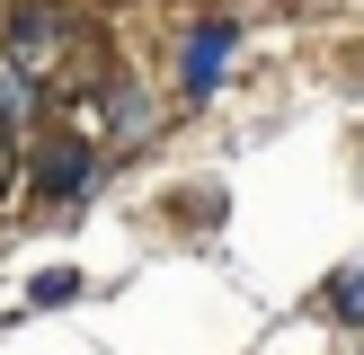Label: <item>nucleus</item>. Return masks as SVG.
<instances>
[{
    "instance_id": "4",
    "label": "nucleus",
    "mask_w": 364,
    "mask_h": 355,
    "mask_svg": "<svg viewBox=\"0 0 364 355\" xmlns=\"http://www.w3.org/2000/svg\"><path fill=\"white\" fill-rule=\"evenodd\" d=\"M320 311H329L338 329H364V258H355V266H338V275L320 284Z\"/></svg>"
},
{
    "instance_id": "1",
    "label": "nucleus",
    "mask_w": 364,
    "mask_h": 355,
    "mask_svg": "<svg viewBox=\"0 0 364 355\" xmlns=\"http://www.w3.org/2000/svg\"><path fill=\"white\" fill-rule=\"evenodd\" d=\"M0 45H9L18 80H53V71H63V53L80 45V18H71L63 0H9V18H0Z\"/></svg>"
},
{
    "instance_id": "3",
    "label": "nucleus",
    "mask_w": 364,
    "mask_h": 355,
    "mask_svg": "<svg viewBox=\"0 0 364 355\" xmlns=\"http://www.w3.org/2000/svg\"><path fill=\"white\" fill-rule=\"evenodd\" d=\"M231 45H240V27H231V18H196V27H187V62H178V89H187V98H213Z\"/></svg>"
},
{
    "instance_id": "2",
    "label": "nucleus",
    "mask_w": 364,
    "mask_h": 355,
    "mask_svg": "<svg viewBox=\"0 0 364 355\" xmlns=\"http://www.w3.org/2000/svg\"><path fill=\"white\" fill-rule=\"evenodd\" d=\"M27 178H36L45 204H80V195L98 187V142H89V133H45L27 151Z\"/></svg>"
},
{
    "instance_id": "5",
    "label": "nucleus",
    "mask_w": 364,
    "mask_h": 355,
    "mask_svg": "<svg viewBox=\"0 0 364 355\" xmlns=\"http://www.w3.org/2000/svg\"><path fill=\"white\" fill-rule=\"evenodd\" d=\"M80 293V275H71V266H53V275H36V302H71Z\"/></svg>"
}]
</instances>
